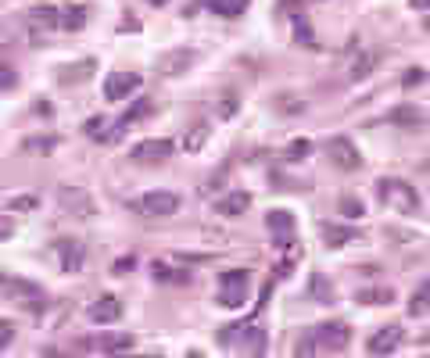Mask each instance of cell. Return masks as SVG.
<instances>
[{"label":"cell","instance_id":"1","mask_svg":"<svg viewBox=\"0 0 430 358\" xmlns=\"http://www.w3.org/2000/svg\"><path fill=\"white\" fill-rule=\"evenodd\" d=\"M377 197L384 201L387 208H394L398 215H416V212H420V194H416V186L405 183V179H398V176L377 179Z\"/></svg>","mask_w":430,"mask_h":358},{"label":"cell","instance_id":"2","mask_svg":"<svg viewBox=\"0 0 430 358\" xmlns=\"http://www.w3.org/2000/svg\"><path fill=\"white\" fill-rule=\"evenodd\" d=\"M133 212L143 215V219H172V215L180 212V197L172 190H151L136 201Z\"/></svg>","mask_w":430,"mask_h":358},{"label":"cell","instance_id":"3","mask_svg":"<svg viewBox=\"0 0 430 358\" xmlns=\"http://www.w3.org/2000/svg\"><path fill=\"white\" fill-rule=\"evenodd\" d=\"M312 340H315V351L337 355L348 348L352 330H348V322H320V326H312Z\"/></svg>","mask_w":430,"mask_h":358},{"label":"cell","instance_id":"4","mask_svg":"<svg viewBox=\"0 0 430 358\" xmlns=\"http://www.w3.org/2000/svg\"><path fill=\"white\" fill-rule=\"evenodd\" d=\"M58 205H61V212H69L83 222L97 215V205H93V197L83 190V186H58Z\"/></svg>","mask_w":430,"mask_h":358},{"label":"cell","instance_id":"5","mask_svg":"<svg viewBox=\"0 0 430 358\" xmlns=\"http://www.w3.org/2000/svg\"><path fill=\"white\" fill-rule=\"evenodd\" d=\"M326 158L341 168V172H355V168H362V151L352 144L348 136H333L326 144Z\"/></svg>","mask_w":430,"mask_h":358},{"label":"cell","instance_id":"6","mask_svg":"<svg viewBox=\"0 0 430 358\" xmlns=\"http://www.w3.org/2000/svg\"><path fill=\"white\" fill-rule=\"evenodd\" d=\"M172 151H176V147H172V140L158 136V140H140V144L130 151V158L140 162V165H154V162H169Z\"/></svg>","mask_w":430,"mask_h":358},{"label":"cell","instance_id":"7","mask_svg":"<svg viewBox=\"0 0 430 358\" xmlns=\"http://www.w3.org/2000/svg\"><path fill=\"white\" fill-rule=\"evenodd\" d=\"M194 61H198L194 47H176V51H165L162 57H158V72L169 75V79H176V75H183L187 68H194Z\"/></svg>","mask_w":430,"mask_h":358},{"label":"cell","instance_id":"8","mask_svg":"<svg viewBox=\"0 0 430 358\" xmlns=\"http://www.w3.org/2000/svg\"><path fill=\"white\" fill-rule=\"evenodd\" d=\"M387 122L391 126H398V129H427L430 126V115L423 112V107H416V104H398V107H391L387 112Z\"/></svg>","mask_w":430,"mask_h":358},{"label":"cell","instance_id":"9","mask_svg":"<svg viewBox=\"0 0 430 358\" xmlns=\"http://www.w3.org/2000/svg\"><path fill=\"white\" fill-rule=\"evenodd\" d=\"M86 316H90V322H97V326L119 322L122 319V301L115 298V294H101V298L86 308Z\"/></svg>","mask_w":430,"mask_h":358},{"label":"cell","instance_id":"10","mask_svg":"<svg viewBox=\"0 0 430 358\" xmlns=\"http://www.w3.org/2000/svg\"><path fill=\"white\" fill-rule=\"evenodd\" d=\"M133 90H140V75L136 72H111L104 79V97L108 101H126Z\"/></svg>","mask_w":430,"mask_h":358},{"label":"cell","instance_id":"11","mask_svg":"<svg viewBox=\"0 0 430 358\" xmlns=\"http://www.w3.org/2000/svg\"><path fill=\"white\" fill-rule=\"evenodd\" d=\"M402 337H405V330H402L398 322L380 326V330L370 337V351H373V355H391L398 344H402Z\"/></svg>","mask_w":430,"mask_h":358},{"label":"cell","instance_id":"12","mask_svg":"<svg viewBox=\"0 0 430 358\" xmlns=\"http://www.w3.org/2000/svg\"><path fill=\"white\" fill-rule=\"evenodd\" d=\"M265 226H269V233H273L276 247H291V233H294V215H291V212H283V208L269 212Z\"/></svg>","mask_w":430,"mask_h":358},{"label":"cell","instance_id":"13","mask_svg":"<svg viewBox=\"0 0 430 358\" xmlns=\"http://www.w3.org/2000/svg\"><path fill=\"white\" fill-rule=\"evenodd\" d=\"M248 208H251V194L248 190H233L222 201H215V215H222V219H241Z\"/></svg>","mask_w":430,"mask_h":358},{"label":"cell","instance_id":"14","mask_svg":"<svg viewBox=\"0 0 430 358\" xmlns=\"http://www.w3.org/2000/svg\"><path fill=\"white\" fill-rule=\"evenodd\" d=\"M58 255H61V272H79L83 269V261H86V251H83V244L79 240H58Z\"/></svg>","mask_w":430,"mask_h":358},{"label":"cell","instance_id":"15","mask_svg":"<svg viewBox=\"0 0 430 358\" xmlns=\"http://www.w3.org/2000/svg\"><path fill=\"white\" fill-rule=\"evenodd\" d=\"M4 290L11 294V298L25 301L29 308H40V305H43V287L29 283V279H4Z\"/></svg>","mask_w":430,"mask_h":358},{"label":"cell","instance_id":"16","mask_svg":"<svg viewBox=\"0 0 430 358\" xmlns=\"http://www.w3.org/2000/svg\"><path fill=\"white\" fill-rule=\"evenodd\" d=\"M241 333H244V340H241V348H244V358H262L265 355V330L262 326H241Z\"/></svg>","mask_w":430,"mask_h":358},{"label":"cell","instance_id":"17","mask_svg":"<svg viewBox=\"0 0 430 358\" xmlns=\"http://www.w3.org/2000/svg\"><path fill=\"white\" fill-rule=\"evenodd\" d=\"M147 112H151V101H147V97H140V101H136V104L130 107V112H126V115H122V118L115 122V129H111V133H108V140H119V136H122L126 129H130V126H133V122H136V118H143V115H147Z\"/></svg>","mask_w":430,"mask_h":358},{"label":"cell","instance_id":"18","mask_svg":"<svg viewBox=\"0 0 430 358\" xmlns=\"http://www.w3.org/2000/svg\"><path fill=\"white\" fill-rule=\"evenodd\" d=\"M359 233L352 226H341V222H323V240L326 247H344V244H355Z\"/></svg>","mask_w":430,"mask_h":358},{"label":"cell","instance_id":"19","mask_svg":"<svg viewBox=\"0 0 430 358\" xmlns=\"http://www.w3.org/2000/svg\"><path fill=\"white\" fill-rule=\"evenodd\" d=\"M204 4H208V11L219 14V18H241L251 0H204Z\"/></svg>","mask_w":430,"mask_h":358},{"label":"cell","instance_id":"20","mask_svg":"<svg viewBox=\"0 0 430 358\" xmlns=\"http://www.w3.org/2000/svg\"><path fill=\"white\" fill-rule=\"evenodd\" d=\"M430 312V279H423V283L412 290V298H409V316L412 319H423Z\"/></svg>","mask_w":430,"mask_h":358},{"label":"cell","instance_id":"21","mask_svg":"<svg viewBox=\"0 0 430 358\" xmlns=\"http://www.w3.org/2000/svg\"><path fill=\"white\" fill-rule=\"evenodd\" d=\"M208 136H212V126H208V122H198V126H190V133L183 136V151H187V154H198L204 144H208Z\"/></svg>","mask_w":430,"mask_h":358},{"label":"cell","instance_id":"22","mask_svg":"<svg viewBox=\"0 0 430 358\" xmlns=\"http://www.w3.org/2000/svg\"><path fill=\"white\" fill-rule=\"evenodd\" d=\"M377 61H380V54H373V51H366V54H359L355 61H352V68H348V79H366L373 68H377Z\"/></svg>","mask_w":430,"mask_h":358},{"label":"cell","instance_id":"23","mask_svg":"<svg viewBox=\"0 0 430 358\" xmlns=\"http://www.w3.org/2000/svg\"><path fill=\"white\" fill-rule=\"evenodd\" d=\"M237 112H241V97H237V90H222L219 104H215V115L219 118H233Z\"/></svg>","mask_w":430,"mask_h":358},{"label":"cell","instance_id":"24","mask_svg":"<svg viewBox=\"0 0 430 358\" xmlns=\"http://www.w3.org/2000/svg\"><path fill=\"white\" fill-rule=\"evenodd\" d=\"M90 72H93V61H79V65L61 68V75H58V79L69 86V83H83V79H90Z\"/></svg>","mask_w":430,"mask_h":358},{"label":"cell","instance_id":"25","mask_svg":"<svg viewBox=\"0 0 430 358\" xmlns=\"http://www.w3.org/2000/svg\"><path fill=\"white\" fill-rule=\"evenodd\" d=\"M244 301H248V287H222L219 290L222 308H244Z\"/></svg>","mask_w":430,"mask_h":358},{"label":"cell","instance_id":"26","mask_svg":"<svg viewBox=\"0 0 430 358\" xmlns=\"http://www.w3.org/2000/svg\"><path fill=\"white\" fill-rule=\"evenodd\" d=\"M359 301H362V305H391V301H394V290H391V287L359 290Z\"/></svg>","mask_w":430,"mask_h":358},{"label":"cell","instance_id":"27","mask_svg":"<svg viewBox=\"0 0 430 358\" xmlns=\"http://www.w3.org/2000/svg\"><path fill=\"white\" fill-rule=\"evenodd\" d=\"M309 290H312V301H320V305H330V301H333V287L326 283L323 272L312 276V287H309Z\"/></svg>","mask_w":430,"mask_h":358},{"label":"cell","instance_id":"28","mask_svg":"<svg viewBox=\"0 0 430 358\" xmlns=\"http://www.w3.org/2000/svg\"><path fill=\"white\" fill-rule=\"evenodd\" d=\"M273 107L280 115H301V112H305V101H298L294 93H280V97L273 101Z\"/></svg>","mask_w":430,"mask_h":358},{"label":"cell","instance_id":"29","mask_svg":"<svg viewBox=\"0 0 430 358\" xmlns=\"http://www.w3.org/2000/svg\"><path fill=\"white\" fill-rule=\"evenodd\" d=\"M29 22H33V25H43V29L61 25V18H58L54 8H33V11H29Z\"/></svg>","mask_w":430,"mask_h":358},{"label":"cell","instance_id":"30","mask_svg":"<svg viewBox=\"0 0 430 358\" xmlns=\"http://www.w3.org/2000/svg\"><path fill=\"white\" fill-rule=\"evenodd\" d=\"M341 215H344V219H359V215H366V205L355 194H344L341 197Z\"/></svg>","mask_w":430,"mask_h":358},{"label":"cell","instance_id":"31","mask_svg":"<svg viewBox=\"0 0 430 358\" xmlns=\"http://www.w3.org/2000/svg\"><path fill=\"white\" fill-rule=\"evenodd\" d=\"M61 25H65L69 33H79V29L86 25V8H69L65 18H61Z\"/></svg>","mask_w":430,"mask_h":358},{"label":"cell","instance_id":"32","mask_svg":"<svg viewBox=\"0 0 430 358\" xmlns=\"http://www.w3.org/2000/svg\"><path fill=\"white\" fill-rule=\"evenodd\" d=\"M101 348H104V351H111V355H115V351H130V348H133V337H130V333L104 337V340H101Z\"/></svg>","mask_w":430,"mask_h":358},{"label":"cell","instance_id":"33","mask_svg":"<svg viewBox=\"0 0 430 358\" xmlns=\"http://www.w3.org/2000/svg\"><path fill=\"white\" fill-rule=\"evenodd\" d=\"M219 287H248V272L244 269H226L219 276Z\"/></svg>","mask_w":430,"mask_h":358},{"label":"cell","instance_id":"34","mask_svg":"<svg viewBox=\"0 0 430 358\" xmlns=\"http://www.w3.org/2000/svg\"><path fill=\"white\" fill-rule=\"evenodd\" d=\"M312 154V140H291V147H287V158L291 162H301Z\"/></svg>","mask_w":430,"mask_h":358},{"label":"cell","instance_id":"35","mask_svg":"<svg viewBox=\"0 0 430 358\" xmlns=\"http://www.w3.org/2000/svg\"><path fill=\"white\" fill-rule=\"evenodd\" d=\"M86 136H90V140H108V118H104V115L90 118V122H86Z\"/></svg>","mask_w":430,"mask_h":358},{"label":"cell","instance_id":"36","mask_svg":"<svg viewBox=\"0 0 430 358\" xmlns=\"http://www.w3.org/2000/svg\"><path fill=\"white\" fill-rule=\"evenodd\" d=\"M294 351H298V358H312V355H315V340H312V330H305V333L298 337Z\"/></svg>","mask_w":430,"mask_h":358},{"label":"cell","instance_id":"37","mask_svg":"<svg viewBox=\"0 0 430 358\" xmlns=\"http://www.w3.org/2000/svg\"><path fill=\"white\" fill-rule=\"evenodd\" d=\"M22 147H25V151H54L58 140H54V136H36V140H25Z\"/></svg>","mask_w":430,"mask_h":358},{"label":"cell","instance_id":"38","mask_svg":"<svg viewBox=\"0 0 430 358\" xmlns=\"http://www.w3.org/2000/svg\"><path fill=\"white\" fill-rule=\"evenodd\" d=\"M36 208V197L33 194H22V197H14L11 201V215H19V212H33Z\"/></svg>","mask_w":430,"mask_h":358},{"label":"cell","instance_id":"39","mask_svg":"<svg viewBox=\"0 0 430 358\" xmlns=\"http://www.w3.org/2000/svg\"><path fill=\"white\" fill-rule=\"evenodd\" d=\"M14 344V322L11 319H0V351Z\"/></svg>","mask_w":430,"mask_h":358},{"label":"cell","instance_id":"40","mask_svg":"<svg viewBox=\"0 0 430 358\" xmlns=\"http://www.w3.org/2000/svg\"><path fill=\"white\" fill-rule=\"evenodd\" d=\"M423 79H427V68H420V65H416V68H409V72L402 75V86H405V90H412V86H420Z\"/></svg>","mask_w":430,"mask_h":358},{"label":"cell","instance_id":"41","mask_svg":"<svg viewBox=\"0 0 430 358\" xmlns=\"http://www.w3.org/2000/svg\"><path fill=\"white\" fill-rule=\"evenodd\" d=\"M154 279H172V283H190V276H176L169 266H158L154 261Z\"/></svg>","mask_w":430,"mask_h":358},{"label":"cell","instance_id":"42","mask_svg":"<svg viewBox=\"0 0 430 358\" xmlns=\"http://www.w3.org/2000/svg\"><path fill=\"white\" fill-rule=\"evenodd\" d=\"M133 266H136V255H122L115 266H111V272H115V276H126V272H133Z\"/></svg>","mask_w":430,"mask_h":358},{"label":"cell","instance_id":"43","mask_svg":"<svg viewBox=\"0 0 430 358\" xmlns=\"http://www.w3.org/2000/svg\"><path fill=\"white\" fill-rule=\"evenodd\" d=\"M14 237V215H0V240Z\"/></svg>","mask_w":430,"mask_h":358},{"label":"cell","instance_id":"44","mask_svg":"<svg viewBox=\"0 0 430 358\" xmlns=\"http://www.w3.org/2000/svg\"><path fill=\"white\" fill-rule=\"evenodd\" d=\"M11 83H14V72L4 65V68H0V90H4V86H11Z\"/></svg>","mask_w":430,"mask_h":358},{"label":"cell","instance_id":"45","mask_svg":"<svg viewBox=\"0 0 430 358\" xmlns=\"http://www.w3.org/2000/svg\"><path fill=\"white\" fill-rule=\"evenodd\" d=\"M40 358H65V355H61L58 348H43V351H40Z\"/></svg>","mask_w":430,"mask_h":358},{"label":"cell","instance_id":"46","mask_svg":"<svg viewBox=\"0 0 430 358\" xmlns=\"http://www.w3.org/2000/svg\"><path fill=\"white\" fill-rule=\"evenodd\" d=\"M409 8H416V11H427V8H430V0H409Z\"/></svg>","mask_w":430,"mask_h":358},{"label":"cell","instance_id":"47","mask_svg":"<svg viewBox=\"0 0 430 358\" xmlns=\"http://www.w3.org/2000/svg\"><path fill=\"white\" fill-rule=\"evenodd\" d=\"M147 4H154V8H162V4H169V0H147Z\"/></svg>","mask_w":430,"mask_h":358},{"label":"cell","instance_id":"48","mask_svg":"<svg viewBox=\"0 0 430 358\" xmlns=\"http://www.w3.org/2000/svg\"><path fill=\"white\" fill-rule=\"evenodd\" d=\"M187 358H204V355H201V351H190V355H187Z\"/></svg>","mask_w":430,"mask_h":358},{"label":"cell","instance_id":"49","mask_svg":"<svg viewBox=\"0 0 430 358\" xmlns=\"http://www.w3.org/2000/svg\"><path fill=\"white\" fill-rule=\"evenodd\" d=\"M427 29H430V18H427Z\"/></svg>","mask_w":430,"mask_h":358},{"label":"cell","instance_id":"50","mask_svg":"<svg viewBox=\"0 0 430 358\" xmlns=\"http://www.w3.org/2000/svg\"><path fill=\"white\" fill-rule=\"evenodd\" d=\"M151 358H154V355H151ZM158 358H162V355H158Z\"/></svg>","mask_w":430,"mask_h":358}]
</instances>
